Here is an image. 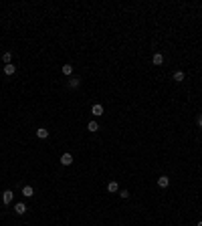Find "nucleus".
Returning <instances> with one entry per match:
<instances>
[{"mask_svg":"<svg viewBox=\"0 0 202 226\" xmlns=\"http://www.w3.org/2000/svg\"><path fill=\"white\" fill-rule=\"evenodd\" d=\"M61 164H63V166H71V164H73V155H71V153H63V155H61Z\"/></svg>","mask_w":202,"mask_h":226,"instance_id":"f257e3e1","label":"nucleus"},{"mask_svg":"<svg viewBox=\"0 0 202 226\" xmlns=\"http://www.w3.org/2000/svg\"><path fill=\"white\" fill-rule=\"evenodd\" d=\"M152 63H154V65H158V67L164 65V55H162V53H156L154 57H152Z\"/></svg>","mask_w":202,"mask_h":226,"instance_id":"f03ea898","label":"nucleus"},{"mask_svg":"<svg viewBox=\"0 0 202 226\" xmlns=\"http://www.w3.org/2000/svg\"><path fill=\"white\" fill-rule=\"evenodd\" d=\"M14 212L18 214V216H22V214L27 212V204H22V202H18V204L14 206Z\"/></svg>","mask_w":202,"mask_h":226,"instance_id":"7ed1b4c3","label":"nucleus"},{"mask_svg":"<svg viewBox=\"0 0 202 226\" xmlns=\"http://www.w3.org/2000/svg\"><path fill=\"white\" fill-rule=\"evenodd\" d=\"M12 198H14L12 190H6V192L2 194V200H4V204H10V202H12Z\"/></svg>","mask_w":202,"mask_h":226,"instance_id":"20e7f679","label":"nucleus"},{"mask_svg":"<svg viewBox=\"0 0 202 226\" xmlns=\"http://www.w3.org/2000/svg\"><path fill=\"white\" fill-rule=\"evenodd\" d=\"M168 184H170L168 176H160V178H158V186L160 188H168Z\"/></svg>","mask_w":202,"mask_h":226,"instance_id":"39448f33","label":"nucleus"},{"mask_svg":"<svg viewBox=\"0 0 202 226\" xmlns=\"http://www.w3.org/2000/svg\"><path fill=\"white\" fill-rule=\"evenodd\" d=\"M91 113H93L95 117H99L101 113H103V105H99V103H95V105L91 107Z\"/></svg>","mask_w":202,"mask_h":226,"instance_id":"423d86ee","label":"nucleus"},{"mask_svg":"<svg viewBox=\"0 0 202 226\" xmlns=\"http://www.w3.org/2000/svg\"><path fill=\"white\" fill-rule=\"evenodd\" d=\"M36 137H39V140H47L49 137V129H45V127L36 129Z\"/></svg>","mask_w":202,"mask_h":226,"instance_id":"0eeeda50","label":"nucleus"},{"mask_svg":"<svg viewBox=\"0 0 202 226\" xmlns=\"http://www.w3.org/2000/svg\"><path fill=\"white\" fill-rule=\"evenodd\" d=\"M87 129H89L91 133L99 131V123H97V121H89V123H87Z\"/></svg>","mask_w":202,"mask_h":226,"instance_id":"6e6552de","label":"nucleus"},{"mask_svg":"<svg viewBox=\"0 0 202 226\" xmlns=\"http://www.w3.org/2000/svg\"><path fill=\"white\" fill-rule=\"evenodd\" d=\"M14 73H16V67L14 65H4V75L10 77V75H14Z\"/></svg>","mask_w":202,"mask_h":226,"instance_id":"1a4fd4ad","label":"nucleus"},{"mask_svg":"<svg viewBox=\"0 0 202 226\" xmlns=\"http://www.w3.org/2000/svg\"><path fill=\"white\" fill-rule=\"evenodd\" d=\"M79 85H81V79H79V77H73V79L69 81V87H71V89H77Z\"/></svg>","mask_w":202,"mask_h":226,"instance_id":"9d476101","label":"nucleus"},{"mask_svg":"<svg viewBox=\"0 0 202 226\" xmlns=\"http://www.w3.org/2000/svg\"><path fill=\"white\" fill-rule=\"evenodd\" d=\"M33 194H34V190H33L30 186H24V188H22V196H27V198H30Z\"/></svg>","mask_w":202,"mask_h":226,"instance_id":"9b49d317","label":"nucleus"},{"mask_svg":"<svg viewBox=\"0 0 202 226\" xmlns=\"http://www.w3.org/2000/svg\"><path fill=\"white\" fill-rule=\"evenodd\" d=\"M107 190H109L111 194H113V192H117V190H119V186H117V182H109V184H107Z\"/></svg>","mask_w":202,"mask_h":226,"instance_id":"f8f14e48","label":"nucleus"},{"mask_svg":"<svg viewBox=\"0 0 202 226\" xmlns=\"http://www.w3.org/2000/svg\"><path fill=\"white\" fill-rule=\"evenodd\" d=\"M2 61H4V65H10V61H12V53H8V51H6V53L2 55Z\"/></svg>","mask_w":202,"mask_h":226,"instance_id":"ddd939ff","label":"nucleus"},{"mask_svg":"<svg viewBox=\"0 0 202 226\" xmlns=\"http://www.w3.org/2000/svg\"><path fill=\"white\" fill-rule=\"evenodd\" d=\"M61 71H63V75H71V73H73V65H63Z\"/></svg>","mask_w":202,"mask_h":226,"instance_id":"4468645a","label":"nucleus"},{"mask_svg":"<svg viewBox=\"0 0 202 226\" xmlns=\"http://www.w3.org/2000/svg\"><path fill=\"white\" fill-rule=\"evenodd\" d=\"M174 81L182 83V81H184V73H182V71H176V73H174Z\"/></svg>","mask_w":202,"mask_h":226,"instance_id":"2eb2a0df","label":"nucleus"},{"mask_svg":"<svg viewBox=\"0 0 202 226\" xmlns=\"http://www.w3.org/2000/svg\"><path fill=\"white\" fill-rule=\"evenodd\" d=\"M119 196H121V198H129V192H128V190H121Z\"/></svg>","mask_w":202,"mask_h":226,"instance_id":"dca6fc26","label":"nucleus"},{"mask_svg":"<svg viewBox=\"0 0 202 226\" xmlns=\"http://www.w3.org/2000/svg\"><path fill=\"white\" fill-rule=\"evenodd\" d=\"M198 125L202 127V115H198Z\"/></svg>","mask_w":202,"mask_h":226,"instance_id":"f3484780","label":"nucleus"},{"mask_svg":"<svg viewBox=\"0 0 202 226\" xmlns=\"http://www.w3.org/2000/svg\"><path fill=\"white\" fill-rule=\"evenodd\" d=\"M198 226H202V220H200V222H198Z\"/></svg>","mask_w":202,"mask_h":226,"instance_id":"a211bd4d","label":"nucleus"}]
</instances>
